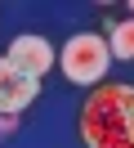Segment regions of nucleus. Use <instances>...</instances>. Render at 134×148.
<instances>
[{
  "instance_id": "obj_1",
  "label": "nucleus",
  "mask_w": 134,
  "mask_h": 148,
  "mask_svg": "<svg viewBox=\"0 0 134 148\" xmlns=\"http://www.w3.org/2000/svg\"><path fill=\"white\" fill-rule=\"evenodd\" d=\"M76 130L85 148H134V85H94L80 103Z\"/></svg>"
},
{
  "instance_id": "obj_2",
  "label": "nucleus",
  "mask_w": 134,
  "mask_h": 148,
  "mask_svg": "<svg viewBox=\"0 0 134 148\" xmlns=\"http://www.w3.org/2000/svg\"><path fill=\"white\" fill-rule=\"evenodd\" d=\"M58 63H63V76H67V81H76V85H103L107 63H112V49H107V40L98 36V32H76V36L63 45Z\"/></svg>"
},
{
  "instance_id": "obj_3",
  "label": "nucleus",
  "mask_w": 134,
  "mask_h": 148,
  "mask_svg": "<svg viewBox=\"0 0 134 148\" xmlns=\"http://www.w3.org/2000/svg\"><path fill=\"white\" fill-rule=\"evenodd\" d=\"M36 94H40V76H27L9 58H0V112H22Z\"/></svg>"
},
{
  "instance_id": "obj_4",
  "label": "nucleus",
  "mask_w": 134,
  "mask_h": 148,
  "mask_svg": "<svg viewBox=\"0 0 134 148\" xmlns=\"http://www.w3.org/2000/svg\"><path fill=\"white\" fill-rule=\"evenodd\" d=\"M9 63L18 67V72H27V76H45L54 67V49H49V40L45 36H36V32H27V36H18L14 45H9Z\"/></svg>"
},
{
  "instance_id": "obj_5",
  "label": "nucleus",
  "mask_w": 134,
  "mask_h": 148,
  "mask_svg": "<svg viewBox=\"0 0 134 148\" xmlns=\"http://www.w3.org/2000/svg\"><path fill=\"white\" fill-rule=\"evenodd\" d=\"M107 49H112V58H134V18H125V23H116V27H112Z\"/></svg>"
},
{
  "instance_id": "obj_6",
  "label": "nucleus",
  "mask_w": 134,
  "mask_h": 148,
  "mask_svg": "<svg viewBox=\"0 0 134 148\" xmlns=\"http://www.w3.org/2000/svg\"><path fill=\"white\" fill-rule=\"evenodd\" d=\"M18 130V112H5V117H0V135H14Z\"/></svg>"
},
{
  "instance_id": "obj_7",
  "label": "nucleus",
  "mask_w": 134,
  "mask_h": 148,
  "mask_svg": "<svg viewBox=\"0 0 134 148\" xmlns=\"http://www.w3.org/2000/svg\"><path fill=\"white\" fill-rule=\"evenodd\" d=\"M130 14H134V0H130Z\"/></svg>"
}]
</instances>
